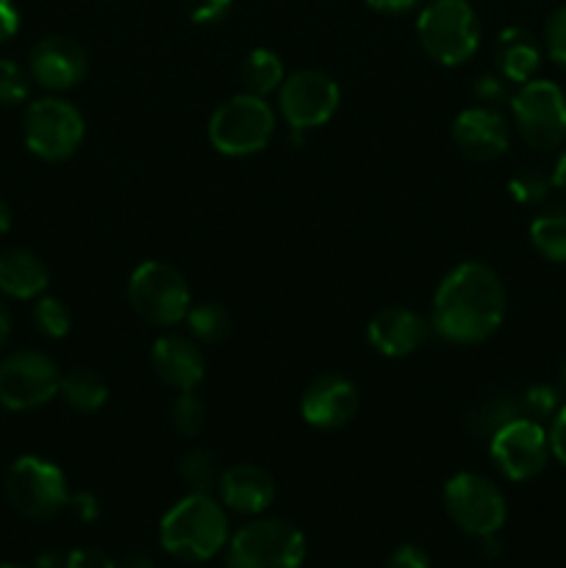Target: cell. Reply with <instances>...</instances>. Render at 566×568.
Wrapping results in <instances>:
<instances>
[{
    "mask_svg": "<svg viewBox=\"0 0 566 568\" xmlns=\"http://www.w3.org/2000/svg\"><path fill=\"white\" fill-rule=\"evenodd\" d=\"M505 288L497 272L477 261L455 266L433 297V327L455 344L486 342L505 316Z\"/></svg>",
    "mask_w": 566,
    "mask_h": 568,
    "instance_id": "obj_1",
    "label": "cell"
},
{
    "mask_svg": "<svg viewBox=\"0 0 566 568\" xmlns=\"http://www.w3.org/2000/svg\"><path fill=\"white\" fill-rule=\"evenodd\" d=\"M164 552L186 564H203L228 547V516L211 494H186L164 514L159 527Z\"/></svg>",
    "mask_w": 566,
    "mask_h": 568,
    "instance_id": "obj_2",
    "label": "cell"
},
{
    "mask_svg": "<svg viewBox=\"0 0 566 568\" xmlns=\"http://www.w3.org/2000/svg\"><path fill=\"white\" fill-rule=\"evenodd\" d=\"M416 37L433 61L458 67L475 55L481 44V22L469 0H431L420 11Z\"/></svg>",
    "mask_w": 566,
    "mask_h": 568,
    "instance_id": "obj_3",
    "label": "cell"
},
{
    "mask_svg": "<svg viewBox=\"0 0 566 568\" xmlns=\"http://www.w3.org/2000/svg\"><path fill=\"white\" fill-rule=\"evenodd\" d=\"M275 114L259 94H236L225 100L209 120V142L222 155H253L270 144Z\"/></svg>",
    "mask_w": 566,
    "mask_h": 568,
    "instance_id": "obj_4",
    "label": "cell"
},
{
    "mask_svg": "<svg viewBox=\"0 0 566 568\" xmlns=\"http://www.w3.org/2000/svg\"><path fill=\"white\" fill-rule=\"evenodd\" d=\"M303 560L305 536L283 519L250 521L228 541V568H300Z\"/></svg>",
    "mask_w": 566,
    "mask_h": 568,
    "instance_id": "obj_5",
    "label": "cell"
},
{
    "mask_svg": "<svg viewBox=\"0 0 566 568\" xmlns=\"http://www.w3.org/2000/svg\"><path fill=\"white\" fill-rule=\"evenodd\" d=\"M6 497L26 519H53L70 508V488L64 471L37 455H22L6 475Z\"/></svg>",
    "mask_w": 566,
    "mask_h": 568,
    "instance_id": "obj_6",
    "label": "cell"
},
{
    "mask_svg": "<svg viewBox=\"0 0 566 568\" xmlns=\"http://www.w3.org/2000/svg\"><path fill=\"white\" fill-rule=\"evenodd\" d=\"M128 300L133 311L150 325H178L192 308L186 277L164 261H144L128 281Z\"/></svg>",
    "mask_w": 566,
    "mask_h": 568,
    "instance_id": "obj_7",
    "label": "cell"
},
{
    "mask_svg": "<svg viewBox=\"0 0 566 568\" xmlns=\"http://www.w3.org/2000/svg\"><path fill=\"white\" fill-rule=\"evenodd\" d=\"M519 136L533 150H555L566 142V94L553 81H527L511 98Z\"/></svg>",
    "mask_w": 566,
    "mask_h": 568,
    "instance_id": "obj_8",
    "label": "cell"
},
{
    "mask_svg": "<svg viewBox=\"0 0 566 568\" xmlns=\"http://www.w3.org/2000/svg\"><path fill=\"white\" fill-rule=\"evenodd\" d=\"M444 508L458 530L475 538L497 536L508 516L503 491L475 471H461L449 477L444 486Z\"/></svg>",
    "mask_w": 566,
    "mask_h": 568,
    "instance_id": "obj_9",
    "label": "cell"
},
{
    "mask_svg": "<svg viewBox=\"0 0 566 568\" xmlns=\"http://www.w3.org/2000/svg\"><path fill=\"white\" fill-rule=\"evenodd\" d=\"M61 388V372L39 349H17L0 361V405L9 410H33L50 403Z\"/></svg>",
    "mask_w": 566,
    "mask_h": 568,
    "instance_id": "obj_10",
    "label": "cell"
},
{
    "mask_svg": "<svg viewBox=\"0 0 566 568\" xmlns=\"http://www.w3.org/2000/svg\"><path fill=\"white\" fill-rule=\"evenodd\" d=\"M26 144L42 161H64L83 139V116L61 98H42L28 105L22 122Z\"/></svg>",
    "mask_w": 566,
    "mask_h": 568,
    "instance_id": "obj_11",
    "label": "cell"
},
{
    "mask_svg": "<svg viewBox=\"0 0 566 568\" xmlns=\"http://www.w3.org/2000/svg\"><path fill=\"white\" fill-rule=\"evenodd\" d=\"M492 460L508 480L525 483L542 475L547 469V460L553 455L549 449V433L542 422H533L519 416L503 430L488 438Z\"/></svg>",
    "mask_w": 566,
    "mask_h": 568,
    "instance_id": "obj_12",
    "label": "cell"
},
{
    "mask_svg": "<svg viewBox=\"0 0 566 568\" xmlns=\"http://www.w3.org/2000/svg\"><path fill=\"white\" fill-rule=\"evenodd\" d=\"M338 92L336 81L320 70H300L283 78L281 92H277V105L286 116L292 131H311L320 128L336 114Z\"/></svg>",
    "mask_w": 566,
    "mask_h": 568,
    "instance_id": "obj_13",
    "label": "cell"
},
{
    "mask_svg": "<svg viewBox=\"0 0 566 568\" xmlns=\"http://www.w3.org/2000/svg\"><path fill=\"white\" fill-rule=\"evenodd\" d=\"M358 410V388L344 375L327 372V375L314 377L305 386L303 399H300V414L316 430H336L344 427Z\"/></svg>",
    "mask_w": 566,
    "mask_h": 568,
    "instance_id": "obj_14",
    "label": "cell"
},
{
    "mask_svg": "<svg viewBox=\"0 0 566 568\" xmlns=\"http://www.w3.org/2000/svg\"><path fill=\"white\" fill-rule=\"evenodd\" d=\"M28 70L39 87L64 92L87 75V50L70 37H44L28 53Z\"/></svg>",
    "mask_w": 566,
    "mask_h": 568,
    "instance_id": "obj_15",
    "label": "cell"
},
{
    "mask_svg": "<svg viewBox=\"0 0 566 568\" xmlns=\"http://www.w3.org/2000/svg\"><path fill=\"white\" fill-rule=\"evenodd\" d=\"M453 142L466 159L494 161L508 150L511 131L508 122L488 105L466 109L453 122Z\"/></svg>",
    "mask_w": 566,
    "mask_h": 568,
    "instance_id": "obj_16",
    "label": "cell"
},
{
    "mask_svg": "<svg viewBox=\"0 0 566 568\" xmlns=\"http://www.w3.org/2000/svg\"><path fill=\"white\" fill-rule=\"evenodd\" d=\"M427 336H431V325L408 308H383L381 314L372 316L366 327L370 344L386 358L416 353L427 342Z\"/></svg>",
    "mask_w": 566,
    "mask_h": 568,
    "instance_id": "obj_17",
    "label": "cell"
},
{
    "mask_svg": "<svg viewBox=\"0 0 566 568\" xmlns=\"http://www.w3.org/2000/svg\"><path fill=\"white\" fill-rule=\"evenodd\" d=\"M216 491H220V499L225 508L244 516H259L275 499V480L261 466L239 464L222 471Z\"/></svg>",
    "mask_w": 566,
    "mask_h": 568,
    "instance_id": "obj_18",
    "label": "cell"
},
{
    "mask_svg": "<svg viewBox=\"0 0 566 568\" xmlns=\"http://www.w3.org/2000/svg\"><path fill=\"white\" fill-rule=\"evenodd\" d=\"M150 358H153L155 375L175 392H194L205 375L203 353L194 347V342L175 333L155 338Z\"/></svg>",
    "mask_w": 566,
    "mask_h": 568,
    "instance_id": "obj_19",
    "label": "cell"
},
{
    "mask_svg": "<svg viewBox=\"0 0 566 568\" xmlns=\"http://www.w3.org/2000/svg\"><path fill=\"white\" fill-rule=\"evenodd\" d=\"M48 266L28 250H3L0 253V294L14 300H33L48 288Z\"/></svg>",
    "mask_w": 566,
    "mask_h": 568,
    "instance_id": "obj_20",
    "label": "cell"
},
{
    "mask_svg": "<svg viewBox=\"0 0 566 568\" xmlns=\"http://www.w3.org/2000/svg\"><path fill=\"white\" fill-rule=\"evenodd\" d=\"M494 59H497L505 81L522 87L536 75L538 64H542V50L525 28H505L494 44Z\"/></svg>",
    "mask_w": 566,
    "mask_h": 568,
    "instance_id": "obj_21",
    "label": "cell"
},
{
    "mask_svg": "<svg viewBox=\"0 0 566 568\" xmlns=\"http://www.w3.org/2000/svg\"><path fill=\"white\" fill-rule=\"evenodd\" d=\"M522 416L519 399L511 397L508 392H483L475 403L466 408V430L477 438H492L494 433L503 430L505 425H511L514 419Z\"/></svg>",
    "mask_w": 566,
    "mask_h": 568,
    "instance_id": "obj_22",
    "label": "cell"
},
{
    "mask_svg": "<svg viewBox=\"0 0 566 568\" xmlns=\"http://www.w3.org/2000/svg\"><path fill=\"white\" fill-rule=\"evenodd\" d=\"M59 394L64 397V403L70 405L78 414H94L105 405L109 399V386H105L103 377L92 369H75L67 377H61Z\"/></svg>",
    "mask_w": 566,
    "mask_h": 568,
    "instance_id": "obj_23",
    "label": "cell"
},
{
    "mask_svg": "<svg viewBox=\"0 0 566 568\" xmlns=\"http://www.w3.org/2000/svg\"><path fill=\"white\" fill-rule=\"evenodd\" d=\"M530 242L547 261L566 264V205H553L533 220Z\"/></svg>",
    "mask_w": 566,
    "mask_h": 568,
    "instance_id": "obj_24",
    "label": "cell"
},
{
    "mask_svg": "<svg viewBox=\"0 0 566 568\" xmlns=\"http://www.w3.org/2000/svg\"><path fill=\"white\" fill-rule=\"evenodd\" d=\"M242 81H244V89H247L250 94H259V98L281 89L283 83L281 55L272 53V50L266 48L253 50L242 64Z\"/></svg>",
    "mask_w": 566,
    "mask_h": 568,
    "instance_id": "obj_25",
    "label": "cell"
},
{
    "mask_svg": "<svg viewBox=\"0 0 566 568\" xmlns=\"http://www.w3.org/2000/svg\"><path fill=\"white\" fill-rule=\"evenodd\" d=\"M189 331L198 342L203 344H220L222 338L231 333V314L225 311V305L220 303H200L192 305L186 314Z\"/></svg>",
    "mask_w": 566,
    "mask_h": 568,
    "instance_id": "obj_26",
    "label": "cell"
},
{
    "mask_svg": "<svg viewBox=\"0 0 566 568\" xmlns=\"http://www.w3.org/2000/svg\"><path fill=\"white\" fill-rule=\"evenodd\" d=\"M220 464L209 449H192L181 460V480L186 483L189 491L209 494L211 488L220 486Z\"/></svg>",
    "mask_w": 566,
    "mask_h": 568,
    "instance_id": "obj_27",
    "label": "cell"
},
{
    "mask_svg": "<svg viewBox=\"0 0 566 568\" xmlns=\"http://www.w3.org/2000/svg\"><path fill=\"white\" fill-rule=\"evenodd\" d=\"M508 189L511 194H514L516 203H525V205L544 203V200L549 197V192L555 189L553 172L542 170V166H525V170H519L514 178H511Z\"/></svg>",
    "mask_w": 566,
    "mask_h": 568,
    "instance_id": "obj_28",
    "label": "cell"
},
{
    "mask_svg": "<svg viewBox=\"0 0 566 568\" xmlns=\"http://www.w3.org/2000/svg\"><path fill=\"white\" fill-rule=\"evenodd\" d=\"M170 422L181 436L194 438L205 425V405L194 392H181L170 408Z\"/></svg>",
    "mask_w": 566,
    "mask_h": 568,
    "instance_id": "obj_29",
    "label": "cell"
},
{
    "mask_svg": "<svg viewBox=\"0 0 566 568\" xmlns=\"http://www.w3.org/2000/svg\"><path fill=\"white\" fill-rule=\"evenodd\" d=\"M33 322H37L42 336L64 338L67 333H70L72 316H70V308H67L59 297H42L37 305H33Z\"/></svg>",
    "mask_w": 566,
    "mask_h": 568,
    "instance_id": "obj_30",
    "label": "cell"
},
{
    "mask_svg": "<svg viewBox=\"0 0 566 568\" xmlns=\"http://www.w3.org/2000/svg\"><path fill=\"white\" fill-rule=\"evenodd\" d=\"M522 405V416L533 422H544L553 419L560 408V394L558 388L553 386H530L519 399Z\"/></svg>",
    "mask_w": 566,
    "mask_h": 568,
    "instance_id": "obj_31",
    "label": "cell"
},
{
    "mask_svg": "<svg viewBox=\"0 0 566 568\" xmlns=\"http://www.w3.org/2000/svg\"><path fill=\"white\" fill-rule=\"evenodd\" d=\"M28 75L9 59H0V105H20L28 98Z\"/></svg>",
    "mask_w": 566,
    "mask_h": 568,
    "instance_id": "obj_32",
    "label": "cell"
},
{
    "mask_svg": "<svg viewBox=\"0 0 566 568\" xmlns=\"http://www.w3.org/2000/svg\"><path fill=\"white\" fill-rule=\"evenodd\" d=\"M544 48H547L549 59L566 70V6L555 9L549 14L547 28H544Z\"/></svg>",
    "mask_w": 566,
    "mask_h": 568,
    "instance_id": "obj_33",
    "label": "cell"
},
{
    "mask_svg": "<svg viewBox=\"0 0 566 568\" xmlns=\"http://www.w3.org/2000/svg\"><path fill=\"white\" fill-rule=\"evenodd\" d=\"M233 0H181V9L186 17L198 26H209V22H220L222 17L231 11Z\"/></svg>",
    "mask_w": 566,
    "mask_h": 568,
    "instance_id": "obj_34",
    "label": "cell"
},
{
    "mask_svg": "<svg viewBox=\"0 0 566 568\" xmlns=\"http://www.w3.org/2000/svg\"><path fill=\"white\" fill-rule=\"evenodd\" d=\"M475 98L481 100L483 105H488V109H492V105L503 103V100L508 98V83H505V78H497V75L477 78Z\"/></svg>",
    "mask_w": 566,
    "mask_h": 568,
    "instance_id": "obj_35",
    "label": "cell"
},
{
    "mask_svg": "<svg viewBox=\"0 0 566 568\" xmlns=\"http://www.w3.org/2000/svg\"><path fill=\"white\" fill-rule=\"evenodd\" d=\"M386 568H431V558L425 555V549L414 547V544H403V547L388 555Z\"/></svg>",
    "mask_w": 566,
    "mask_h": 568,
    "instance_id": "obj_36",
    "label": "cell"
},
{
    "mask_svg": "<svg viewBox=\"0 0 566 568\" xmlns=\"http://www.w3.org/2000/svg\"><path fill=\"white\" fill-rule=\"evenodd\" d=\"M64 568H117V564L100 549H75L64 558Z\"/></svg>",
    "mask_w": 566,
    "mask_h": 568,
    "instance_id": "obj_37",
    "label": "cell"
},
{
    "mask_svg": "<svg viewBox=\"0 0 566 568\" xmlns=\"http://www.w3.org/2000/svg\"><path fill=\"white\" fill-rule=\"evenodd\" d=\"M549 449H553V458L560 466H566V403L560 405L558 414L553 416V427H549Z\"/></svg>",
    "mask_w": 566,
    "mask_h": 568,
    "instance_id": "obj_38",
    "label": "cell"
},
{
    "mask_svg": "<svg viewBox=\"0 0 566 568\" xmlns=\"http://www.w3.org/2000/svg\"><path fill=\"white\" fill-rule=\"evenodd\" d=\"M17 31H20V11L14 0H0V44L9 42Z\"/></svg>",
    "mask_w": 566,
    "mask_h": 568,
    "instance_id": "obj_39",
    "label": "cell"
},
{
    "mask_svg": "<svg viewBox=\"0 0 566 568\" xmlns=\"http://www.w3.org/2000/svg\"><path fill=\"white\" fill-rule=\"evenodd\" d=\"M70 508L75 510V516L81 521H94V519H98V514H100L98 499H94L92 494H72Z\"/></svg>",
    "mask_w": 566,
    "mask_h": 568,
    "instance_id": "obj_40",
    "label": "cell"
},
{
    "mask_svg": "<svg viewBox=\"0 0 566 568\" xmlns=\"http://www.w3.org/2000/svg\"><path fill=\"white\" fill-rule=\"evenodd\" d=\"M422 0H366V6L375 11H383V14H405V11L416 9Z\"/></svg>",
    "mask_w": 566,
    "mask_h": 568,
    "instance_id": "obj_41",
    "label": "cell"
},
{
    "mask_svg": "<svg viewBox=\"0 0 566 568\" xmlns=\"http://www.w3.org/2000/svg\"><path fill=\"white\" fill-rule=\"evenodd\" d=\"M9 333H11V314L3 305V300H0V349H3V344L9 342Z\"/></svg>",
    "mask_w": 566,
    "mask_h": 568,
    "instance_id": "obj_42",
    "label": "cell"
},
{
    "mask_svg": "<svg viewBox=\"0 0 566 568\" xmlns=\"http://www.w3.org/2000/svg\"><path fill=\"white\" fill-rule=\"evenodd\" d=\"M553 183H555V189H558V192L566 194V153L560 155L558 164H555V170H553Z\"/></svg>",
    "mask_w": 566,
    "mask_h": 568,
    "instance_id": "obj_43",
    "label": "cell"
},
{
    "mask_svg": "<svg viewBox=\"0 0 566 568\" xmlns=\"http://www.w3.org/2000/svg\"><path fill=\"white\" fill-rule=\"evenodd\" d=\"M117 568H155V566L150 564V560L144 558V555H131V558L122 560V564L117 566Z\"/></svg>",
    "mask_w": 566,
    "mask_h": 568,
    "instance_id": "obj_44",
    "label": "cell"
},
{
    "mask_svg": "<svg viewBox=\"0 0 566 568\" xmlns=\"http://www.w3.org/2000/svg\"><path fill=\"white\" fill-rule=\"evenodd\" d=\"M9 227H11V209L3 203V200H0V236H3V233H9Z\"/></svg>",
    "mask_w": 566,
    "mask_h": 568,
    "instance_id": "obj_45",
    "label": "cell"
},
{
    "mask_svg": "<svg viewBox=\"0 0 566 568\" xmlns=\"http://www.w3.org/2000/svg\"><path fill=\"white\" fill-rule=\"evenodd\" d=\"M558 386H560V392L566 394V358H564V364H560V369H558Z\"/></svg>",
    "mask_w": 566,
    "mask_h": 568,
    "instance_id": "obj_46",
    "label": "cell"
},
{
    "mask_svg": "<svg viewBox=\"0 0 566 568\" xmlns=\"http://www.w3.org/2000/svg\"><path fill=\"white\" fill-rule=\"evenodd\" d=\"M0 568H26V566H11V564H3ZM39 568V566H37Z\"/></svg>",
    "mask_w": 566,
    "mask_h": 568,
    "instance_id": "obj_47",
    "label": "cell"
}]
</instances>
